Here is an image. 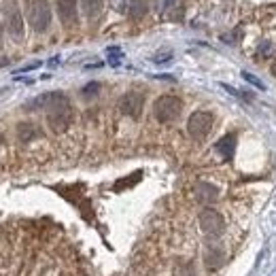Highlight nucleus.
<instances>
[{
    "instance_id": "1",
    "label": "nucleus",
    "mask_w": 276,
    "mask_h": 276,
    "mask_svg": "<svg viewBox=\"0 0 276 276\" xmlns=\"http://www.w3.org/2000/svg\"><path fill=\"white\" fill-rule=\"evenodd\" d=\"M45 109L47 117V126H49L55 134L66 132L68 126L73 124V104L62 91H51V94H43L41 98L34 102Z\"/></svg>"
},
{
    "instance_id": "2",
    "label": "nucleus",
    "mask_w": 276,
    "mask_h": 276,
    "mask_svg": "<svg viewBox=\"0 0 276 276\" xmlns=\"http://www.w3.org/2000/svg\"><path fill=\"white\" fill-rule=\"evenodd\" d=\"M181 111H183V100L172 94H164L153 102V115L160 124L174 121V119H178V115H181Z\"/></svg>"
},
{
    "instance_id": "3",
    "label": "nucleus",
    "mask_w": 276,
    "mask_h": 276,
    "mask_svg": "<svg viewBox=\"0 0 276 276\" xmlns=\"http://www.w3.org/2000/svg\"><path fill=\"white\" fill-rule=\"evenodd\" d=\"M26 15H28V23L34 32H47L51 26V7L47 0H30L28 9H26Z\"/></svg>"
},
{
    "instance_id": "4",
    "label": "nucleus",
    "mask_w": 276,
    "mask_h": 276,
    "mask_svg": "<svg viewBox=\"0 0 276 276\" xmlns=\"http://www.w3.org/2000/svg\"><path fill=\"white\" fill-rule=\"evenodd\" d=\"M3 19H5L7 32L15 41H21L23 39V15H21V11H19L15 0H7V3L3 5Z\"/></svg>"
},
{
    "instance_id": "5",
    "label": "nucleus",
    "mask_w": 276,
    "mask_h": 276,
    "mask_svg": "<svg viewBox=\"0 0 276 276\" xmlns=\"http://www.w3.org/2000/svg\"><path fill=\"white\" fill-rule=\"evenodd\" d=\"M212 124H214V115L210 111H196L187 119V132H189L191 138L202 140L210 134Z\"/></svg>"
},
{
    "instance_id": "6",
    "label": "nucleus",
    "mask_w": 276,
    "mask_h": 276,
    "mask_svg": "<svg viewBox=\"0 0 276 276\" xmlns=\"http://www.w3.org/2000/svg\"><path fill=\"white\" fill-rule=\"evenodd\" d=\"M200 227L206 236H221L223 230H225V221H223V217L217 210L204 208L200 212Z\"/></svg>"
},
{
    "instance_id": "7",
    "label": "nucleus",
    "mask_w": 276,
    "mask_h": 276,
    "mask_svg": "<svg viewBox=\"0 0 276 276\" xmlns=\"http://www.w3.org/2000/svg\"><path fill=\"white\" fill-rule=\"evenodd\" d=\"M142 109H145V94H140V91H128L119 100V111L132 119H138Z\"/></svg>"
},
{
    "instance_id": "8",
    "label": "nucleus",
    "mask_w": 276,
    "mask_h": 276,
    "mask_svg": "<svg viewBox=\"0 0 276 276\" xmlns=\"http://www.w3.org/2000/svg\"><path fill=\"white\" fill-rule=\"evenodd\" d=\"M77 7H79L77 0H57V15L66 28L77 23V13H79Z\"/></svg>"
},
{
    "instance_id": "9",
    "label": "nucleus",
    "mask_w": 276,
    "mask_h": 276,
    "mask_svg": "<svg viewBox=\"0 0 276 276\" xmlns=\"http://www.w3.org/2000/svg\"><path fill=\"white\" fill-rule=\"evenodd\" d=\"M234 149H236V134H225L217 140V145H214V151H217L223 160H232Z\"/></svg>"
},
{
    "instance_id": "10",
    "label": "nucleus",
    "mask_w": 276,
    "mask_h": 276,
    "mask_svg": "<svg viewBox=\"0 0 276 276\" xmlns=\"http://www.w3.org/2000/svg\"><path fill=\"white\" fill-rule=\"evenodd\" d=\"M217 196H219V191H217V187H214V185L204 183V181L196 185V200H198V202L208 204V202L217 200Z\"/></svg>"
},
{
    "instance_id": "11",
    "label": "nucleus",
    "mask_w": 276,
    "mask_h": 276,
    "mask_svg": "<svg viewBox=\"0 0 276 276\" xmlns=\"http://www.w3.org/2000/svg\"><path fill=\"white\" fill-rule=\"evenodd\" d=\"M126 3V9H128V15L130 17H142L147 13V7H149V0H124Z\"/></svg>"
},
{
    "instance_id": "12",
    "label": "nucleus",
    "mask_w": 276,
    "mask_h": 276,
    "mask_svg": "<svg viewBox=\"0 0 276 276\" xmlns=\"http://www.w3.org/2000/svg\"><path fill=\"white\" fill-rule=\"evenodd\" d=\"M204 261H206L208 270H217L223 266V251L221 247H210L206 251V257H204Z\"/></svg>"
},
{
    "instance_id": "13",
    "label": "nucleus",
    "mask_w": 276,
    "mask_h": 276,
    "mask_svg": "<svg viewBox=\"0 0 276 276\" xmlns=\"http://www.w3.org/2000/svg\"><path fill=\"white\" fill-rule=\"evenodd\" d=\"M102 7H104V0H81V9L89 19H96L102 13Z\"/></svg>"
},
{
    "instance_id": "14",
    "label": "nucleus",
    "mask_w": 276,
    "mask_h": 276,
    "mask_svg": "<svg viewBox=\"0 0 276 276\" xmlns=\"http://www.w3.org/2000/svg\"><path fill=\"white\" fill-rule=\"evenodd\" d=\"M17 134H19V140L26 142V140H30L32 136H37L39 132L34 130V126H32V124H19V128H17Z\"/></svg>"
},
{
    "instance_id": "15",
    "label": "nucleus",
    "mask_w": 276,
    "mask_h": 276,
    "mask_svg": "<svg viewBox=\"0 0 276 276\" xmlns=\"http://www.w3.org/2000/svg\"><path fill=\"white\" fill-rule=\"evenodd\" d=\"M242 79L247 81V83H251V85H255L257 89H263V87H266V85H263V83L255 77V75H251V73H247V70H244V73H242Z\"/></svg>"
},
{
    "instance_id": "16",
    "label": "nucleus",
    "mask_w": 276,
    "mask_h": 276,
    "mask_svg": "<svg viewBox=\"0 0 276 276\" xmlns=\"http://www.w3.org/2000/svg\"><path fill=\"white\" fill-rule=\"evenodd\" d=\"M98 89H100V85H98V83H89V85H85V87H83V96H87V98H89V94H96Z\"/></svg>"
},
{
    "instance_id": "17",
    "label": "nucleus",
    "mask_w": 276,
    "mask_h": 276,
    "mask_svg": "<svg viewBox=\"0 0 276 276\" xmlns=\"http://www.w3.org/2000/svg\"><path fill=\"white\" fill-rule=\"evenodd\" d=\"M41 66V62H32V64H28V66H23V68H19L17 70V75H21V73H30V70H34V68H39Z\"/></svg>"
},
{
    "instance_id": "18",
    "label": "nucleus",
    "mask_w": 276,
    "mask_h": 276,
    "mask_svg": "<svg viewBox=\"0 0 276 276\" xmlns=\"http://www.w3.org/2000/svg\"><path fill=\"white\" fill-rule=\"evenodd\" d=\"M0 49H3V28H0Z\"/></svg>"
},
{
    "instance_id": "19",
    "label": "nucleus",
    "mask_w": 276,
    "mask_h": 276,
    "mask_svg": "<svg viewBox=\"0 0 276 276\" xmlns=\"http://www.w3.org/2000/svg\"><path fill=\"white\" fill-rule=\"evenodd\" d=\"M3 142H5V136H3V134H0V147H3Z\"/></svg>"
}]
</instances>
